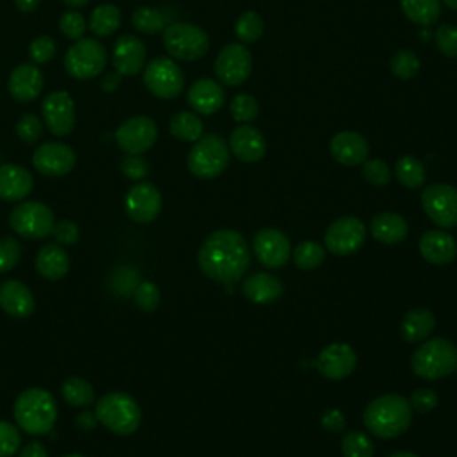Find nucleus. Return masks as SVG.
<instances>
[{"mask_svg":"<svg viewBox=\"0 0 457 457\" xmlns=\"http://www.w3.org/2000/svg\"><path fill=\"white\" fill-rule=\"evenodd\" d=\"M420 254L432 264H448L457 256L455 240L443 231H427L420 238Z\"/></svg>","mask_w":457,"mask_h":457,"instance_id":"nucleus-27","label":"nucleus"},{"mask_svg":"<svg viewBox=\"0 0 457 457\" xmlns=\"http://www.w3.org/2000/svg\"><path fill=\"white\" fill-rule=\"evenodd\" d=\"M88 3H90V0H65V4H67L68 8H74V10L84 8Z\"/></svg>","mask_w":457,"mask_h":457,"instance_id":"nucleus-59","label":"nucleus"},{"mask_svg":"<svg viewBox=\"0 0 457 457\" xmlns=\"http://www.w3.org/2000/svg\"><path fill=\"white\" fill-rule=\"evenodd\" d=\"M52 234L56 236L59 245H74L79 241V227L70 220H63L54 225Z\"/></svg>","mask_w":457,"mask_h":457,"instance_id":"nucleus-53","label":"nucleus"},{"mask_svg":"<svg viewBox=\"0 0 457 457\" xmlns=\"http://www.w3.org/2000/svg\"><path fill=\"white\" fill-rule=\"evenodd\" d=\"M234 33L241 43H256L264 33V22L256 12H247L238 19Z\"/></svg>","mask_w":457,"mask_h":457,"instance_id":"nucleus-39","label":"nucleus"},{"mask_svg":"<svg viewBox=\"0 0 457 457\" xmlns=\"http://www.w3.org/2000/svg\"><path fill=\"white\" fill-rule=\"evenodd\" d=\"M65 457H84V455H79V453H70V455H65Z\"/></svg>","mask_w":457,"mask_h":457,"instance_id":"nucleus-62","label":"nucleus"},{"mask_svg":"<svg viewBox=\"0 0 457 457\" xmlns=\"http://www.w3.org/2000/svg\"><path fill=\"white\" fill-rule=\"evenodd\" d=\"M22 257V247L15 238L0 240V273L13 270Z\"/></svg>","mask_w":457,"mask_h":457,"instance_id":"nucleus-45","label":"nucleus"},{"mask_svg":"<svg viewBox=\"0 0 457 457\" xmlns=\"http://www.w3.org/2000/svg\"><path fill=\"white\" fill-rule=\"evenodd\" d=\"M56 51H58L56 42H54L51 36H40V38H36V40L31 43V47H29V56H31V59H33L35 63L45 65V63H49V61L54 59Z\"/></svg>","mask_w":457,"mask_h":457,"instance_id":"nucleus-50","label":"nucleus"},{"mask_svg":"<svg viewBox=\"0 0 457 457\" xmlns=\"http://www.w3.org/2000/svg\"><path fill=\"white\" fill-rule=\"evenodd\" d=\"M114 139L125 154H143L158 141V125L148 116H130L116 129Z\"/></svg>","mask_w":457,"mask_h":457,"instance_id":"nucleus-11","label":"nucleus"},{"mask_svg":"<svg viewBox=\"0 0 457 457\" xmlns=\"http://www.w3.org/2000/svg\"><path fill=\"white\" fill-rule=\"evenodd\" d=\"M150 167L141 154H127V158L122 162V174L130 181H141L148 176Z\"/></svg>","mask_w":457,"mask_h":457,"instance_id":"nucleus-51","label":"nucleus"},{"mask_svg":"<svg viewBox=\"0 0 457 457\" xmlns=\"http://www.w3.org/2000/svg\"><path fill=\"white\" fill-rule=\"evenodd\" d=\"M136 306L141 311H154L160 306V300H162V293L158 289V286L154 282H139L132 293Z\"/></svg>","mask_w":457,"mask_h":457,"instance_id":"nucleus-43","label":"nucleus"},{"mask_svg":"<svg viewBox=\"0 0 457 457\" xmlns=\"http://www.w3.org/2000/svg\"><path fill=\"white\" fill-rule=\"evenodd\" d=\"M411 368L425 381L445 379L457 370V347L450 340L432 338L414 351Z\"/></svg>","mask_w":457,"mask_h":457,"instance_id":"nucleus-4","label":"nucleus"},{"mask_svg":"<svg viewBox=\"0 0 457 457\" xmlns=\"http://www.w3.org/2000/svg\"><path fill=\"white\" fill-rule=\"evenodd\" d=\"M33 176L19 165L0 167V199L6 202L24 201L33 192Z\"/></svg>","mask_w":457,"mask_h":457,"instance_id":"nucleus-26","label":"nucleus"},{"mask_svg":"<svg viewBox=\"0 0 457 457\" xmlns=\"http://www.w3.org/2000/svg\"><path fill=\"white\" fill-rule=\"evenodd\" d=\"M40 3H42V0H15L17 8L24 13H33L40 6Z\"/></svg>","mask_w":457,"mask_h":457,"instance_id":"nucleus-57","label":"nucleus"},{"mask_svg":"<svg viewBox=\"0 0 457 457\" xmlns=\"http://www.w3.org/2000/svg\"><path fill=\"white\" fill-rule=\"evenodd\" d=\"M202 132H204V123L195 113L181 111V113H176L170 120V134L181 141L195 143L197 139L202 138Z\"/></svg>","mask_w":457,"mask_h":457,"instance_id":"nucleus-34","label":"nucleus"},{"mask_svg":"<svg viewBox=\"0 0 457 457\" xmlns=\"http://www.w3.org/2000/svg\"><path fill=\"white\" fill-rule=\"evenodd\" d=\"M19 457H49V453L40 441H31L29 445L24 446Z\"/></svg>","mask_w":457,"mask_h":457,"instance_id":"nucleus-55","label":"nucleus"},{"mask_svg":"<svg viewBox=\"0 0 457 457\" xmlns=\"http://www.w3.org/2000/svg\"><path fill=\"white\" fill-rule=\"evenodd\" d=\"M395 176L402 186L416 190L425 183V167L414 156H404L395 165Z\"/></svg>","mask_w":457,"mask_h":457,"instance_id":"nucleus-35","label":"nucleus"},{"mask_svg":"<svg viewBox=\"0 0 457 457\" xmlns=\"http://www.w3.org/2000/svg\"><path fill=\"white\" fill-rule=\"evenodd\" d=\"M231 114L240 123H250L259 116V104L248 93H240L231 102Z\"/></svg>","mask_w":457,"mask_h":457,"instance_id":"nucleus-42","label":"nucleus"},{"mask_svg":"<svg viewBox=\"0 0 457 457\" xmlns=\"http://www.w3.org/2000/svg\"><path fill=\"white\" fill-rule=\"evenodd\" d=\"M97 416H93V414H90V413H86V414H81L79 418H77V423H79V427L81 429H93L95 425H97Z\"/></svg>","mask_w":457,"mask_h":457,"instance_id":"nucleus-58","label":"nucleus"},{"mask_svg":"<svg viewBox=\"0 0 457 457\" xmlns=\"http://www.w3.org/2000/svg\"><path fill=\"white\" fill-rule=\"evenodd\" d=\"M120 81H122V75L118 72H113V74H107L104 79H102V90L111 93L114 91L118 86H120Z\"/></svg>","mask_w":457,"mask_h":457,"instance_id":"nucleus-56","label":"nucleus"},{"mask_svg":"<svg viewBox=\"0 0 457 457\" xmlns=\"http://www.w3.org/2000/svg\"><path fill=\"white\" fill-rule=\"evenodd\" d=\"M36 268L42 277L49 280H59L70 270V256L59 243H49L38 252Z\"/></svg>","mask_w":457,"mask_h":457,"instance_id":"nucleus-28","label":"nucleus"},{"mask_svg":"<svg viewBox=\"0 0 457 457\" xmlns=\"http://www.w3.org/2000/svg\"><path fill=\"white\" fill-rule=\"evenodd\" d=\"M436 45L443 56L457 58V26H439L436 29Z\"/></svg>","mask_w":457,"mask_h":457,"instance_id":"nucleus-48","label":"nucleus"},{"mask_svg":"<svg viewBox=\"0 0 457 457\" xmlns=\"http://www.w3.org/2000/svg\"><path fill=\"white\" fill-rule=\"evenodd\" d=\"M107 63L106 47L93 38H81L65 56V70L68 75L86 81L100 75Z\"/></svg>","mask_w":457,"mask_h":457,"instance_id":"nucleus-8","label":"nucleus"},{"mask_svg":"<svg viewBox=\"0 0 457 457\" xmlns=\"http://www.w3.org/2000/svg\"><path fill=\"white\" fill-rule=\"evenodd\" d=\"M120 26H122V13L113 4H102L95 8V12L91 13L90 31L95 36H100V38L111 36L120 29Z\"/></svg>","mask_w":457,"mask_h":457,"instance_id":"nucleus-33","label":"nucleus"},{"mask_svg":"<svg viewBox=\"0 0 457 457\" xmlns=\"http://www.w3.org/2000/svg\"><path fill=\"white\" fill-rule=\"evenodd\" d=\"M366 240L365 224L356 217H343L333 222L326 232V248L335 256H349L358 252Z\"/></svg>","mask_w":457,"mask_h":457,"instance_id":"nucleus-14","label":"nucleus"},{"mask_svg":"<svg viewBox=\"0 0 457 457\" xmlns=\"http://www.w3.org/2000/svg\"><path fill=\"white\" fill-rule=\"evenodd\" d=\"M342 452L345 457H374V441L361 430H351L342 439Z\"/></svg>","mask_w":457,"mask_h":457,"instance_id":"nucleus-40","label":"nucleus"},{"mask_svg":"<svg viewBox=\"0 0 457 457\" xmlns=\"http://www.w3.org/2000/svg\"><path fill=\"white\" fill-rule=\"evenodd\" d=\"M427 217L441 229L457 227V190L450 185H430L422 193Z\"/></svg>","mask_w":457,"mask_h":457,"instance_id":"nucleus-12","label":"nucleus"},{"mask_svg":"<svg viewBox=\"0 0 457 457\" xmlns=\"http://www.w3.org/2000/svg\"><path fill=\"white\" fill-rule=\"evenodd\" d=\"M225 102V91L218 81L199 79L188 90V104L199 114H215Z\"/></svg>","mask_w":457,"mask_h":457,"instance_id":"nucleus-24","label":"nucleus"},{"mask_svg":"<svg viewBox=\"0 0 457 457\" xmlns=\"http://www.w3.org/2000/svg\"><path fill=\"white\" fill-rule=\"evenodd\" d=\"M326 259V250L317 241H303L293 250V261L300 270H315Z\"/></svg>","mask_w":457,"mask_h":457,"instance_id":"nucleus-38","label":"nucleus"},{"mask_svg":"<svg viewBox=\"0 0 457 457\" xmlns=\"http://www.w3.org/2000/svg\"><path fill=\"white\" fill-rule=\"evenodd\" d=\"M363 177L370 185H374L377 188H382V186L390 185L391 170L382 160H366L363 163Z\"/></svg>","mask_w":457,"mask_h":457,"instance_id":"nucleus-46","label":"nucleus"},{"mask_svg":"<svg viewBox=\"0 0 457 457\" xmlns=\"http://www.w3.org/2000/svg\"><path fill=\"white\" fill-rule=\"evenodd\" d=\"M404 15L416 26H434L441 17L439 0H400Z\"/></svg>","mask_w":457,"mask_h":457,"instance_id":"nucleus-32","label":"nucleus"},{"mask_svg":"<svg viewBox=\"0 0 457 457\" xmlns=\"http://www.w3.org/2000/svg\"><path fill=\"white\" fill-rule=\"evenodd\" d=\"M372 236L386 245H397L407 236V222L397 213H379L372 220Z\"/></svg>","mask_w":457,"mask_h":457,"instance_id":"nucleus-30","label":"nucleus"},{"mask_svg":"<svg viewBox=\"0 0 457 457\" xmlns=\"http://www.w3.org/2000/svg\"><path fill=\"white\" fill-rule=\"evenodd\" d=\"M42 132H43V123L36 114L28 113L17 123V134L28 145L36 143L42 138Z\"/></svg>","mask_w":457,"mask_h":457,"instance_id":"nucleus-47","label":"nucleus"},{"mask_svg":"<svg viewBox=\"0 0 457 457\" xmlns=\"http://www.w3.org/2000/svg\"><path fill=\"white\" fill-rule=\"evenodd\" d=\"M63 398L74 407H88L95 400V391L90 382L81 377H68L61 386Z\"/></svg>","mask_w":457,"mask_h":457,"instance_id":"nucleus-36","label":"nucleus"},{"mask_svg":"<svg viewBox=\"0 0 457 457\" xmlns=\"http://www.w3.org/2000/svg\"><path fill=\"white\" fill-rule=\"evenodd\" d=\"M146 59L145 45L132 35L120 36L113 49V67L120 75H138Z\"/></svg>","mask_w":457,"mask_h":457,"instance_id":"nucleus-22","label":"nucleus"},{"mask_svg":"<svg viewBox=\"0 0 457 457\" xmlns=\"http://www.w3.org/2000/svg\"><path fill=\"white\" fill-rule=\"evenodd\" d=\"M243 295L254 303H272L282 295V282L272 273H254L243 282Z\"/></svg>","mask_w":457,"mask_h":457,"instance_id":"nucleus-29","label":"nucleus"},{"mask_svg":"<svg viewBox=\"0 0 457 457\" xmlns=\"http://www.w3.org/2000/svg\"><path fill=\"white\" fill-rule=\"evenodd\" d=\"M97 420L111 432L129 436L138 430L141 422L139 406L132 397L122 391L104 395L95 407Z\"/></svg>","mask_w":457,"mask_h":457,"instance_id":"nucleus-5","label":"nucleus"},{"mask_svg":"<svg viewBox=\"0 0 457 457\" xmlns=\"http://www.w3.org/2000/svg\"><path fill=\"white\" fill-rule=\"evenodd\" d=\"M162 193L150 183H138L125 195V211L138 224L154 222L162 213Z\"/></svg>","mask_w":457,"mask_h":457,"instance_id":"nucleus-16","label":"nucleus"},{"mask_svg":"<svg viewBox=\"0 0 457 457\" xmlns=\"http://www.w3.org/2000/svg\"><path fill=\"white\" fill-rule=\"evenodd\" d=\"M434 326H436V317L425 308H416L404 317L400 333L407 343H420L432 335Z\"/></svg>","mask_w":457,"mask_h":457,"instance_id":"nucleus-31","label":"nucleus"},{"mask_svg":"<svg viewBox=\"0 0 457 457\" xmlns=\"http://www.w3.org/2000/svg\"><path fill=\"white\" fill-rule=\"evenodd\" d=\"M388 457H418V455H416V453H413V452H407V450H400V452L390 453Z\"/></svg>","mask_w":457,"mask_h":457,"instance_id":"nucleus-60","label":"nucleus"},{"mask_svg":"<svg viewBox=\"0 0 457 457\" xmlns=\"http://www.w3.org/2000/svg\"><path fill=\"white\" fill-rule=\"evenodd\" d=\"M75 152L68 145L58 141L40 145L33 156L35 169L47 177H63L70 174L75 167Z\"/></svg>","mask_w":457,"mask_h":457,"instance_id":"nucleus-15","label":"nucleus"},{"mask_svg":"<svg viewBox=\"0 0 457 457\" xmlns=\"http://www.w3.org/2000/svg\"><path fill=\"white\" fill-rule=\"evenodd\" d=\"M256 257L266 268H282L291 257V243L279 229H261L252 241Z\"/></svg>","mask_w":457,"mask_h":457,"instance_id":"nucleus-17","label":"nucleus"},{"mask_svg":"<svg viewBox=\"0 0 457 457\" xmlns=\"http://www.w3.org/2000/svg\"><path fill=\"white\" fill-rule=\"evenodd\" d=\"M409 404H411V409L418 413H430L437 406V395L434 390L422 388L411 395Z\"/></svg>","mask_w":457,"mask_h":457,"instance_id":"nucleus-52","label":"nucleus"},{"mask_svg":"<svg viewBox=\"0 0 457 457\" xmlns=\"http://www.w3.org/2000/svg\"><path fill=\"white\" fill-rule=\"evenodd\" d=\"M43 122L54 136H67L75 125V104L67 91L51 93L42 104Z\"/></svg>","mask_w":457,"mask_h":457,"instance_id":"nucleus-18","label":"nucleus"},{"mask_svg":"<svg viewBox=\"0 0 457 457\" xmlns=\"http://www.w3.org/2000/svg\"><path fill=\"white\" fill-rule=\"evenodd\" d=\"M252 72V56L243 43L225 45L215 61V74L224 86L243 84Z\"/></svg>","mask_w":457,"mask_h":457,"instance_id":"nucleus-13","label":"nucleus"},{"mask_svg":"<svg viewBox=\"0 0 457 457\" xmlns=\"http://www.w3.org/2000/svg\"><path fill=\"white\" fill-rule=\"evenodd\" d=\"M390 67H391L393 75H397L402 81H409V79L418 75V72H420V59H418V56L413 51L400 49L398 52L393 54Z\"/></svg>","mask_w":457,"mask_h":457,"instance_id":"nucleus-41","label":"nucleus"},{"mask_svg":"<svg viewBox=\"0 0 457 457\" xmlns=\"http://www.w3.org/2000/svg\"><path fill=\"white\" fill-rule=\"evenodd\" d=\"M22 443V436L19 429L10 423L0 420V457H12L19 452Z\"/></svg>","mask_w":457,"mask_h":457,"instance_id":"nucleus-44","label":"nucleus"},{"mask_svg":"<svg viewBox=\"0 0 457 457\" xmlns=\"http://www.w3.org/2000/svg\"><path fill=\"white\" fill-rule=\"evenodd\" d=\"M322 427L329 432H335V434H340L345 430V425H347V420L343 416V413L340 409H327L322 418Z\"/></svg>","mask_w":457,"mask_h":457,"instance_id":"nucleus-54","label":"nucleus"},{"mask_svg":"<svg viewBox=\"0 0 457 457\" xmlns=\"http://www.w3.org/2000/svg\"><path fill=\"white\" fill-rule=\"evenodd\" d=\"M8 88L15 100L33 102L40 97L43 90V75L38 70V67L31 63H24L12 72Z\"/></svg>","mask_w":457,"mask_h":457,"instance_id":"nucleus-25","label":"nucleus"},{"mask_svg":"<svg viewBox=\"0 0 457 457\" xmlns=\"http://www.w3.org/2000/svg\"><path fill=\"white\" fill-rule=\"evenodd\" d=\"M365 427L382 439H395L402 436L411 422H413V409L407 398L390 393L377 397L368 404L363 414Z\"/></svg>","mask_w":457,"mask_h":457,"instance_id":"nucleus-2","label":"nucleus"},{"mask_svg":"<svg viewBox=\"0 0 457 457\" xmlns=\"http://www.w3.org/2000/svg\"><path fill=\"white\" fill-rule=\"evenodd\" d=\"M443 4L452 10V12H457V0H443Z\"/></svg>","mask_w":457,"mask_h":457,"instance_id":"nucleus-61","label":"nucleus"},{"mask_svg":"<svg viewBox=\"0 0 457 457\" xmlns=\"http://www.w3.org/2000/svg\"><path fill=\"white\" fill-rule=\"evenodd\" d=\"M199 266L215 282L225 286L238 282L250 266L247 240L231 229L213 232L199 250Z\"/></svg>","mask_w":457,"mask_h":457,"instance_id":"nucleus-1","label":"nucleus"},{"mask_svg":"<svg viewBox=\"0 0 457 457\" xmlns=\"http://www.w3.org/2000/svg\"><path fill=\"white\" fill-rule=\"evenodd\" d=\"M143 83L154 97L172 100L177 98L185 90V74L174 59L162 56L146 65Z\"/></svg>","mask_w":457,"mask_h":457,"instance_id":"nucleus-9","label":"nucleus"},{"mask_svg":"<svg viewBox=\"0 0 457 457\" xmlns=\"http://www.w3.org/2000/svg\"><path fill=\"white\" fill-rule=\"evenodd\" d=\"M370 145L366 138L354 130H342L331 139V156L343 167H358L366 162Z\"/></svg>","mask_w":457,"mask_h":457,"instance_id":"nucleus-20","label":"nucleus"},{"mask_svg":"<svg viewBox=\"0 0 457 457\" xmlns=\"http://www.w3.org/2000/svg\"><path fill=\"white\" fill-rule=\"evenodd\" d=\"M17 423L33 436L49 434L58 420V406L47 390L31 388L20 393L15 402Z\"/></svg>","mask_w":457,"mask_h":457,"instance_id":"nucleus-3","label":"nucleus"},{"mask_svg":"<svg viewBox=\"0 0 457 457\" xmlns=\"http://www.w3.org/2000/svg\"><path fill=\"white\" fill-rule=\"evenodd\" d=\"M229 150L241 163H257L266 154V141L259 129L240 125L229 138Z\"/></svg>","mask_w":457,"mask_h":457,"instance_id":"nucleus-21","label":"nucleus"},{"mask_svg":"<svg viewBox=\"0 0 457 457\" xmlns=\"http://www.w3.org/2000/svg\"><path fill=\"white\" fill-rule=\"evenodd\" d=\"M132 26L143 35H156L167 29V19L160 10L143 6L132 13Z\"/></svg>","mask_w":457,"mask_h":457,"instance_id":"nucleus-37","label":"nucleus"},{"mask_svg":"<svg viewBox=\"0 0 457 457\" xmlns=\"http://www.w3.org/2000/svg\"><path fill=\"white\" fill-rule=\"evenodd\" d=\"M10 225L19 236L42 240L52 234L56 220L49 206L42 202H22L12 211Z\"/></svg>","mask_w":457,"mask_h":457,"instance_id":"nucleus-10","label":"nucleus"},{"mask_svg":"<svg viewBox=\"0 0 457 457\" xmlns=\"http://www.w3.org/2000/svg\"><path fill=\"white\" fill-rule=\"evenodd\" d=\"M167 52L179 61L201 59L209 51V36L204 29L188 22H176L165 29Z\"/></svg>","mask_w":457,"mask_h":457,"instance_id":"nucleus-7","label":"nucleus"},{"mask_svg":"<svg viewBox=\"0 0 457 457\" xmlns=\"http://www.w3.org/2000/svg\"><path fill=\"white\" fill-rule=\"evenodd\" d=\"M455 372H457V370H455Z\"/></svg>","mask_w":457,"mask_h":457,"instance_id":"nucleus-63","label":"nucleus"},{"mask_svg":"<svg viewBox=\"0 0 457 457\" xmlns=\"http://www.w3.org/2000/svg\"><path fill=\"white\" fill-rule=\"evenodd\" d=\"M0 308L13 319H28L33 315L36 302L33 291L20 280H6L0 286Z\"/></svg>","mask_w":457,"mask_h":457,"instance_id":"nucleus-23","label":"nucleus"},{"mask_svg":"<svg viewBox=\"0 0 457 457\" xmlns=\"http://www.w3.org/2000/svg\"><path fill=\"white\" fill-rule=\"evenodd\" d=\"M59 29L61 33L70 38V40H81L83 35L86 33V20L81 13L77 12H68L63 13L59 19Z\"/></svg>","mask_w":457,"mask_h":457,"instance_id":"nucleus-49","label":"nucleus"},{"mask_svg":"<svg viewBox=\"0 0 457 457\" xmlns=\"http://www.w3.org/2000/svg\"><path fill=\"white\" fill-rule=\"evenodd\" d=\"M231 150L218 134H208L195 141L188 154V169L199 179H215L222 176L229 165Z\"/></svg>","mask_w":457,"mask_h":457,"instance_id":"nucleus-6","label":"nucleus"},{"mask_svg":"<svg viewBox=\"0 0 457 457\" xmlns=\"http://www.w3.org/2000/svg\"><path fill=\"white\" fill-rule=\"evenodd\" d=\"M358 365V356L352 351V347L345 343H333L326 347L319 359H317V368L326 379L331 381H342L349 377Z\"/></svg>","mask_w":457,"mask_h":457,"instance_id":"nucleus-19","label":"nucleus"}]
</instances>
